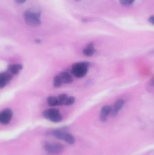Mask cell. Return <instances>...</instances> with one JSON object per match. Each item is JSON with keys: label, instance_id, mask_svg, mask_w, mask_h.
<instances>
[{"label": "cell", "instance_id": "cell-5", "mask_svg": "<svg viewBox=\"0 0 154 155\" xmlns=\"http://www.w3.org/2000/svg\"><path fill=\"white\" fill-rule=\"evenodd\" d=\"M43 117L46 119L53 123H58L61 122L62 116L58 110L56 109H49L45 110L42 113Z\"/></svg>", "mask_w": 154, "mask_h": 155}, {"label": "cell", "instance_id": "cell-16", "mask_svg": "<svg viewBox=\"0 0 154 155\" xmlns=\"http://www.w3.org/2000/svg\"><path fill=\"white\" fill-rule=\"evenodd\" d=\"M135 0H119L120 3L124 6H128L134 3Z\"/></svg>", "mask_w": 154, "mask_h": 155}, {"label": "cell", "instance_id": "cell-9", "mask_svg": "<svg viewBox=\"0 0 154 155\" xmlns=\"http://www.w3.org/2000/svg\"><path fill=\"white\" fill-rule=\"evenodd\" d=\"M125 104L124 100L123 99L118 100L115 103L114 107L112 108V113L113 116L115 117L118 114V113L123 108Z\"/></svg>", "mask_w": 154, "mask_h": 155}, {"label": "cell", "instance_id": "cell-4", "mask_svg": "<svg viewBox=\"0 0 154 155\" xmlns=\"http://www.w3.org/2000/svg\"><path fill=\"white\" fill-rule=\"evenodd\" d=\"M44 149L51 154L58 155L61 154L64 151L65 147L60 143L49 142L44 144Z\"/></svg>", "mask_w": 154, "mask_h": 155}, {"label": "cell", "instance_id": "cell-12", "mask_svg": "<svg viewBox=\"0 0 154 155\" xmlns=\"http://www.w3.org/2000/svg\"><path fill=\"white\" fill-rule=\"evenodd\" d=\"M23 66L20 64H10L8 66V70L11 74H17L22 69Z\"/></svg>", "mask_w": 154, "mask_h": 155}, {"label": "cell", "instance_id": "cell-2", "mask_svg": "<svg viewBox=\"0 0 154 155\" xmlns=\"http://www.w3.org/2000/svg\"><path fill=\"white\" fill-rule=\"evenodd\" d=\"M89 64V63L87 62H80L74 64L71 69L72 73L78 78L84 77L87 73Z\"/></svg>", "mask_w": 154, "mask_h": 155}, {"label": "cell", "instance_id": "cell-17", "mask_svg": "<svg viewBox=\"0 0 154 155\" xmlns=\"http://www.w3.org/2000/svg\"><path fill=\"white\" fill-rule=\"evenodd\" d=\"M75 102V98L74 97H68L67 101L65 102V105L66 106H70L73 104Z\"/></svg>", "mask_w": 154, "mask_h": 155}, {"label": "cell", "instance_id": "cell-19", "mask_svg": "<svg viewBox=\"0 0 154 155\" xmlns=\"http://www.w3.org/2000/svg\"><path fill=\"white\" fill-rule=\"evenodd\" d=\"M149 21L150 23L152 24L153 25L154 23V17L153 15L152 16H151V17H150L149 19Z\"/></svg>", "mask_w": 154, "mask_h": 155}, {"label": "cell", "instance_id": "cell-1", "mask_svg": "<svg viewBox=\"0 0 154 155\" xmlns=\"http://www.w3.org/2000/svg\"><path fill=\"white\" fill-rule=\"evenodd\" d=\"M24 19L25 22L29 26L37 27L41 24V12L36 8H31L24 12Z\"/></svg>", "mask_w": 154, "mask_h": 155}, {"label": "cell", "instance_id": "cell-18", "mask_svg": "<svg viewBox=\"0 0 154 155\" xmlns=\"http://www.w3.org/2000/svg\"><path fill=\"white\" fill-rule=\"evenodd\" d=\"M14 1L17 3L20 4L24 3L27 0H14Z\"/></svg>", "mask_w": 154, "mask_h": 155}, {"label": "cell", "instance_id": "cell-14", "mask_svg": "<svg viewBox=\"0 0 154 155\" xmlns=\"http://www.w3.org/2000/svg\"><path fill=\"white\" fill-rule=\"evenodd\" d=\"M48 104L50 106L58 105V100L57 97L54 96H50L47 99Z\"/></svg>", "mask_w": 154, "mask_h": 155}, {"label": "cell", "instance_id": "cell-7", "mask_svg": "<svg viewBox=\"0 0 154 155\" xmlns=\"http://www.w3.org/2000/svg\"><path fill=\"white\" fill-rule=\"evenodd\" d=\"M12 77L13 74L9 71L0 74V87H5Z\"/></svg>", "mask_w": 154, "mask_h": 155}, {"label": "cell", "instance_id": "cell-8", "mask_svg": "<svg viewBox=\"0 0 154 155\" xmlns=\"http://www.w3.org/2000/svg\"><path fill=\"white\" fill-rule=\"evenodd\" d=\"M112 108L108 105L105 106L101 108V114L100 119L102 122H106L107 120V117L112 112Z\"/></svg>", "mask_w": 154, "mask_h": 155}, {"label": "cell", "instance_id": "cell-20", "mask_svg": "<svg viewBox=\"0 0 154 155\" xmlns=\"http://www.w3.org/2000/svg\"><path fill=\"white\" fill-rule=\"evenodd\" d=\"M36 42L37 43H39L41 42V41L40 40H36Z\"/></svg>", "mask_w": 154, "mask_h": 155}, {"label": "cell", "instance_id": "cell-10", "mask_svg": "<svg viewBox=\"0 0 154 155\" xmlns=\"http://www.w3.org/2000/svg\"><path fill=\"white\" fill-rule=\"evenodd\" d=\"M96 52V50L93 42L89 44L83 51V54L86 56H93Z\"/></svg>", "mask_w": 154, "mask_h": 155}, {"label": "cell", "instance_id": "cell-15", "mask_svg": "<svg viewBox=\"0 0 154 155\" xmlns=\"http://www.w3.org/2000/svg\"><path fill=\"white\" fill-rule=\"evenodd\" d=\"M62 82L59 75H57L53 79V85L56 87H59L62 85Z\"/></svg>", "mask_w": 154, "mask_h": 155}, {"label": "cell", "instance_id": "cell-3", "mask_svg": "<svg viewBox=\"0 0 154 155\" xmlns=\"http://www.w3.org/2000/svg\"><path fill=\"white\" fill-rule=\"evenodd\" d=\"M52 135L57 139L62 140L69 144H73L75 138L72 135L61 129H56L52 132Z\"/></svg>", "mask_w": 154, "mask_h": 155}, {"label": "cell", "instance_id": "cell-11", "mask_svg": "<svg viewBox=\"0 0 154 155\" xmlns=\"http://www.w3.org/2000/svg\"><path fill=\"white\" fill-rule=\"evenodd\" d=\"M59 75L61 78L62 83L69 84H71L73 82V78L71 75L66 72H62Z\"/></svg>", "mask_w": 154, "mask_h": 155}, {"label": "cell", "instance_id": "cell-13", "mask_svg": "<svg viewBox=\"0 0 154 155\" xmlns=\"http://www.w3.org/2000/svg\"><path fill=\"white\" fill-rule=\"evenodd\" d=\"M68 95L65 94H61L58 97V105L62 106L65 105V102L68 98Z\"/></svg>", "mask_w": 154, "mask_h": 155}, {"label": "cell", "instance_id": "cell-21", "mask_svg": "<svg viewBox=\"0 0 154 155\" xmlns=\"http://www.w3.org/2000/svg\"><path fill=\"white\" fill-rule=\"evenodd\" d=\"M74 1H81V0H74Z\"/></svg>", "mask_w": 154, "mask_h": 155}, {"label": "cell", "instance_id": "cell-6", "mask_svg": "<svg viewBox=\"0 0 154 155\" xmlns=\"http://www.w3.org/2000/svg\"><path fill=\"white\" fill-rule=\"evenodd\" d=\"M12 111L10 108H6L0 113V123L6 125L9 124L12 117Z\"/></svg>", "mask_w": 154, "mask_h": 155}]
</instances>
